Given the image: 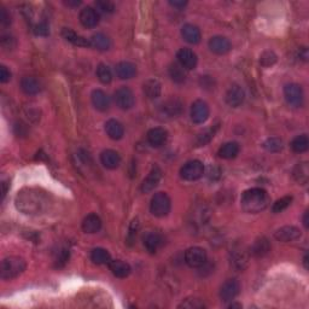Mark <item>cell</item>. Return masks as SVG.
I'll return each mask as SVG.
<instances>
[{
  "instance_id": "6da1fadb",
  "label": "cell",
  "mask_w": 309,
  "mask_h": 309,
  "mask_svg": "<svg viewBox=\"0 0 309 309\" xmlns=\"http://www.w3.org/2000/svg\"><path fill=\"white\" fill-rule=\"evenodd\" d=\"M240 203L243 210H245L246 213L256 214V213L262 212V210H265L268 207V193L263 189H260V187L249 189L241 195Z\"/></svg>"
},
{
  "instance_id": "7a4b0ae2",
  "label": "cell",
  "mask_w": 309,
  "mask_h": 309,
  "mask_svg": "<svg viewBox=\"0 0 309 309\" xmlns=\"http://www.w3.org/2000/svg\"><path fill=\"white\" fill-rule=\"evenodd\" d=\"M26 261L22 257L11 256L2 260L0 267V275L4 280H11L17 278L26 271Z\"/></svg>"
},
{
  "instance_id": "3957f363",
  "label": "cell",
  "mask_w": 309,
  "mask_h": 309,
  "mask_svg": "<svg viewBox=\"0 0 309 309\" xmlns=\"http://www.w3.org/2000/svg\"><path fill=\"white\" fill-rule=\"evenodd\" d=\"M170 208H172V201L167 193L157 192L151 198L150 212L157 218H163V216L169 214Z\"/></svg>"
},
{
  "instance_id": "277c9868",
  "label": "cell",
  "mask_w": 309,
  "mask_h": 309,
  "mask_svg": "<svg viewBox=\"0 0 309 309\" xmlns=\"http://www.w3.org/2000/svg\"><path fill=\"white\" fill-rule=\"evenodd\" d=\"M204 174V165L201 161H190L181 168L180 175L186 181H196L201 179Z\"/></svg>"
},
{
  "instance_id": "5b68a950",
  "label": "cell",
  "mask_w": 309,
  "mask_h": 309,
  "mask_svg": "<svg viewBox=\"0 0 309 309\" xmlns=\"http://www.w3.org/2000/svg\"><path fill=\"white\" fill-rule=\"evenodd\" d=\"M207 251L199 246H193L185 252V262L191 268H201L207 262Z\"/></svg>"
},
{
  "instance_id": "8992f818",
  "label": "cell",
  "mask_w": 309,
  "mask_h": 309,
  "mask_svg": "<svg viewBox=\"0 0 309 309\" xmlns=\"http://www.w3.org/2000/svg\"><path fill=\"white\" fill-rule=\"evenodd\" d=\"M284 97L286 103L292 108H300L303 104L302 87L297 83H289L284 87Z\"/></svg>"
},
{
  "instance_id": "52a82bcc",
  "label": "cell",
  "mask_w": 309,
  "mask_h": 309,
  "mask_svg": "<svg viewBox=\"0 0 309 309\" xmlns=\"http://www.w3.org/2000/svg\"><path fill=\"white\" fill-rule=\"evenodd\" d=\"M134 94L128 87H120L115 92V103L122 110H129L134 106Z\"/></svg>"
},
{
  "instance_id": "ba28073f",
  "label": "cell",
  "mask_w": 309,
  "mask_h": 309,
  "mask_svg": "<svg viewBox=\"0 0 309 309\" xmlns=\"http://www.w3.org/2000/svg\"><path fill=\"white\" fill-rule=\"evenodd\" d=\"M240 284L237 279H227L220 289V299L223 302H231L239 295Z\"/></svg>"
},
{
  "instance_id": "9c48e42d",
  "label": "cell",
  "mask_w": 309,
  "mask_h": 309,
  "mask_svg": "<svg viewBox=\"0 0 309 309\" xmlns=\"http://www.w3.org/2000/svg\"><path fill=\"white\" fill-rule=\"evenodd\" d=\"M209 106L203 100H196L191 106V119L197 125L204 123L209 117Z\"/></svg>"
},
{
  "instance_id": "30bf717a",
  "label": "cell",
  "mask_w": 309,
  "mask_h": 309,
  "mask_svg": "<svg viewBox=\"0 0 309 309\" xmlns=\"http://www.w3.org/2000/svg\"><path fill=\"white\" fill-rule=\"evenodd\" d=\"M301 237L300 229L296 226H283L274 232V238L282 243H289L299 239Z\"/></svg>"
},
{
  "instance_id": "8fae6325",
  "label": "cell",
  "mask_w": 309,
  "mask_h": 309,
  "mask_svg": "<svg viewBox=\"0 0 309 309\" xmlns=\"http://www.w3.org/2000/svg\"><path fill=\"white\" fill-rule=\"evenodd\" d=\"M161 179H162L161 168L154 165V167H153V169L150 170L149 175L146 176V178L144 179V181H143V184H142L143 192L149 193V192H151V191H154L157 186H158Z\"/></svg>"
},
{
  "instance_id": "7c38bea8",
  "label": "cell",
  "mask_w": 309,
  "mask_h": 309,
  "mask_svg": "<svg viewBox=\"0 0 309 309\" xmlns=\"http://www.w3.org/2000/svg\"><path fill=\"white\" fill-rule=\"evenodd\" d=\"M245 100V91L239 85H233L226 93V103L232 108H238Z\"/></svg>"
},
{
  "instance_id": "4fadbf2b",
  "label": "cell",
  "mask_w": 309,
  "mask_h": 309,
  "mask_svg": "<svg viewBox=\"0 0 309 309\" xmlns=\"http://www.w3.org/2000/svg\"><path fill=\"white\" fill-rule=\"evenodd\" d=\"M178 57L179 64L184 69L191 70L195 69L196 66H197V55L192 51L191 49H181L178 51Z\"/></svg>"
},
{
  "instance_id": "5bb4252c",
  "label": "cell",
  "mask_w": 309,
  "mask_h": 309,
  "mask_svg": "<svg viewBox=\"0 0 309 309\" xmlns=\"http://www.w3.org/2000/svg\"><path fill=\"white\" fill-rule=\"evenodd\" d=\"M100 162L108 169H116L121 163V156L117 151L106 149L100 154Z\"/></svg>"
},
{
  "instance_id": "9a60e30c",
  "label": "cell",
  "mask_w": 309,
  "mask_h": 309,
  "mask_svg": "<svg viewBox=\"0 0 309 309\" xmlns=\"http://www.w3.org/2000/svg\"><path fill=\"white\" fill-rule=\"evenodd\" d=\"M80 22L83 27L94 28L99 23V15L98 11L93 7H85L80 12Z\"/></svg>"
},
{
  "instance_id": "2e32d148",
  "label": "cell",
  "mask_w": 309,
  "mask_h": 309,
  "mask_svg": "<svg viewBox=\"0 0 309 309\" xmlns=\"http://www.w3.org/2000/svg\"><path fill=\"white\" fill-rule=\"evenodd\" d=\"M209 49L216 55H225L231 50V43L225 36H214L209 40Z\"/></svg>"
},
{
  "instance_id": "e0dca14e",
  "label": "cell",
  "mask_w": 309,
  "mask_h": 309,
  "mask_svg": "<svg viewBox=\"0 0 309 309\" xmlns=\"http://www.w3.org/2000/svg\"><path fill=\"white\" fill-rule=\"evenodd\" d=\"M168 138V132L165 131L164 128L161 127H156L150 129L148 132V142L151 146H154V148H159L167 142Z\"/></svg>"
},
{
  "instance_id": "ac0fdd59",
  "label": "cell",
  "mask_w": 309,
  "mask_h": 309,
  "mask_svg": "<svg viewBox=\"0 0 309 309\" xmlns=\"http://www.w3.org/2000/svg\"><path fill=\"white\" fill-rule=\"evenodd\" d=\"M182 103L178 98H170L167 102L162 104V112L168 117H176L182 112Z\"/></svg>"
},
{
  "instance_id": "d6986e66",
  "label": "cell",
  "mask_w": 309,
  "mask_h": 309,
  "mask_svg": "<svg viewBox=\"0 0 309 309\" xmlns=\"http://www.w3.org/2000/svg\"><path fill=\"white\" fill-rule=\"evenodd\" d=\"M92 103L94 108L99 111H106L110 106V98L102 89H94L92 92Z\"/></svg>"
},
{
  "instance_id": "ffe728a7",
  "label": "cell",
  "mask_w": 309,
  "mask_h": 309,
  "mask_svg": "<svg viewBox=\"0 0 309 309\" xmlns=\"http://www.w3.org/2000/svg\"><path fill=\"white\" fill-rule=\"evenodd\" d=\"M115 72L121 80H129L137 74V67L132 62H120L115 68Z\"/></svg>"
},
{
  "instance_id": "44dd1931",
  "label": "cell",
  "mask_w": 309,
  "mask_h": 309,
  "mask_svg": "<svg viewBox=\"0 0 309 309\" xmlns=\"http://www.w3.org/2000/svg\"><path fill=\"white\" fill-rule=\"evenodd\" d=\"M62 35H63V38L66 39L67 41H69V43L75 45V46H80V47L91 46V43H89L88 39L77 34L74 30L69 29V28H63V30H62Z\"/></svg>"
},
{
  "instance_id": "7402d4cb",
  "label": "cell",
  "mask_w": 309,
  "mask_h": 309,
  "mask_svg": "<svg viewBox=\"0 0 309 309\" xmlns=\"http://www.w3.org/2000/svg\"><path fill=\"white\" fill-rule=\"evenodd\" d=\"M109 268H110L111 273L117 278H126L131 274V266L127 262L121 260H111L109 262Z\"/></svg>"
},
{
  "instance_id": "603a6c76",
  "label": "cell",
  "mask_w": 309,
  "mask_h": 309,
  "mask_svg": "<svg viewBox=\"0 0 309 309\" xmlns=\"http://www.w3.org/2000/svg\"><path fill=\"white\" fill-rule=\"evenodd\" d=\"M105 132L112 140H120L123 137V134H125V128H123L122 123L119 122V121L111 119L106 121Z\"/></svg>"
},
{
  "instance_id": "cb8c5ba5",
  "label": "cell",
  "mask_w": 309,
  "mask_h": 309,
  "mask_svg": "<svg viewBox=\"0 0 309 309\" xmlns=\"http://www.w3.org/2000/svg\"><path fill=\"white\" fill-rule=\"evenodd\" d=\"M163 244V238L158 233H148L144 238V246L150 254H156Z\"/></svg>"
},
{
  "instance_id": "d4e9b609",
  "label": "cell",
  "mask_w": 309,
  "mask_h": 309,
  "mask_svg": "<svg viewBox=\"0 0 309 309\" xmlns=\"http://www.w3.org/2000/svg\"><path fill=\"white\" fill-rule=\"evenodd\" d=\"M181 36L184 40L189 44H198L201 41V30L198 27L193 26V24H185L181 28Z\"/></svg>"
},
{
  "instance_id": "484cf974",
  "label": "cell",
  "mask_w": 309,
  "mask_h": 309,
  "mask_svg": "<svg viewBox=\"0 0 309 309\" xmlns=\"http://www.w3.org/2000/svg\"><path fill=\"white\" fill-rule=\"evenodd\" d=\"M231 265L238 271H243L248 265V255L244 249H233L231 252Z\"/></svg>"
},
{
  "instance_id": "4316f807",
  "label": "cell",
  "mask_w": 309,
  "mask_h": 309,
  "mask_svg": "<svg viewBox=\"0 0 309 309\" xmlns=\"http://www.w3.org/2000/svg\"><path fill=\"white\" fill-rule=\"evenodd\" d=\"M143 92H144L145 97H148L149 99H157L161 95L162 86L159 81L151 78V80H148L143 85Z\"/></svg>"
},
{
  "instance_id": "83f0119b",
  "label": "cell",
  "mask_w": 309,
  "mask_h": 309,
  "mask_svg": "<svg viewBox=\"0 0 309 309\" xmlns=\"http://www.w3.org/2000/svg\"><path fill=\"white\" fill-rule=\"evenodd\" d=\"M102 229V220L97 214H88L82 221V230L86 233H97Z\"/></svg>"
},
{
  "instance_id": "f1b7e54d",
  "label": "cell",
  "mask_w": 309,
  "mask_h": 309,
  "mask_svg": "<svg viewBox=\"0 0 309 309\" xmlns=\"http://www.w3.org/2000/svg\"><path fill=\"white\" fill-rule=\"evenodd\" d=\"M238 154H239V144H238L237 142L226 143V144L221 146L218 151L219 157L224 159L235 158Z\"/></svg>"
},
{
  "instance_id": "f546056e",
  "label": "cell",
  "mask_w": 309,
  "mask_h": 309,
  "mask_svg": "<svg viewBox=\"0 0 309 309\" xmlns=\"http://www.w3.org/2000/svg\"><path fill=\"white\" fill-rule=\"evenodd\" d=\"M21 88L28 95H35L40 92V82L33 77H24L21 80Z\"/></svg>"
},
{
  "instance_id": "4dcf8cb0",
  "label": "cell",
  "mask_w": 309,
  "mask_h": 309,
  "mask_svg": "<svg viewBox=\"0 0 309 309\" xmlns=\"http://www.w3.org/2000/svg\"><path fill=\"white\" fill-rule=\"evenodd\" d=\"M89 43H91V47L99 50V51H106V50L110 49L111 41L109 39V36H106L103 33H97L89 39Z\"/></svg>"
},
{
  "instance_id": "1f68e13d",
  "label": "cell",
  "mask_w": 309,
  "mask_h": 309,
  "mask_svg": "<svg viewBox=\"0 0 309 309\" xmlns=\"http://www.w3.org/2000/svg\"><path fill=\"white\" fill-rule=\"evenodd\" d=\"M271 245H269L268 240L266 238H258L257 240H255L254 245L251 246V254L256 257H262L265 255L268 254Z\"/></svg>"
},
{
  "instance_id": "d6a6232c",
  "label": "cell",
  "mask_w": 309,
  "mask_h": 309,
  "mask_svg": "<svg viewBox=\"0 0 309 309\" xmlns=\"http://www.w3.org/2000/svg\"><path fill=\"white\" fill-rule=\"evenodd\" d=\"M91 260L93 261V263H95V265H106V263L109 265V262L111 261V256L108 250L103 248H97L92 250Z\"/></svg>"
},
{
  "instance_id": "836d02e7",
  "label": "cell",
  "mask_w": 309,
  "mask_h": 309,
  "mask_svg": "<svg viewBox=\"0 0 309 309\" xmlns=\"http://www.w3.org/2000/svg\"><path fill=\"white\" fill-rule=\"evenodd\" d=\"M294 178L295 180L300 184L305 185L307 184L308 178H309V168L307 162H303V163H299L295 167L294 169Z\"/></svg>"
},
{
  "instance_id": "e575fe53",
  "label": "cell",
  "mask_w": 309,
  "mask_h": 309,
  "mask_svg": "<svg viewBox=\"0 0 309 309\" xmlns=\"http://www.w3.org/2000/svg\"><path fill=\"white\" fill-rule=\"evenodd\" d=\"M290 146L295 153H305L309 148V138L306 134H301V136L295 137L292 139Z\"/></svg>"
},
{
  "instance_id": "d590c367",
  "label": "cell",
  "mask_w": 309,
  "mask_h": 309,
  "mask_svg": "<svg viewBox=\"0 0 309 309\" xmlns=\"http://www.w3.org/2000/svg\"><path fill=\"white\" fill-rule=\"evenodd\" d=\"M169 75L174 82L176 83H182L185 80H186V73H185V69L178 63L170 64Z\"/></svg>"
},
{
  "instance_id": "8d00e7d4",
  "label": "cell",
  "mask_w": 309,
  "mask_h": 309,
  "mask_svg": "<svg viewBox=\"0 0 309 309\" xmlns=\"http://www.w3.org/2000/svg\"><path fill=\"white\" fill-rule=\"evenodd\" d=\"M97 77L102 83H110L112 81V73L111 69L106 64L100 63L97 68Z\"/></svg>"
},
{
  "instance_id": "74e56055",
  "label": "cell",
  "mask_w": 309,
  "mask_h": 309,
  "mask_svg": "<svg viewBox=\"0 0 309 309\" xmlns=\"http://www.w3.org/2000/svg\"><path fill=\"white\" fill-rule=\"evenodd\" d=\"M263 148H265L267 151H269V153H279V151H282L284 148L283 140L277 137L268 138V139L263 143Z\"/></svg>"
},
{
  "instance_id": "f35d334b",
  "label": "cell",
  "mask_w": 309,
  "mask_h": 309,
  "mask_svg": "<svg viewBox=\"0 0 309 309\" xmlns=\"http://www.w3.org/2000/svg\"><path fill=\"white\" fill-rule=\"evenodd\" d=\"M179 308L185 309H203L206 308V305L201 299L197 297H187L179 305Z\"/></svg>"
},
{
  "instance_id": "ab89813d",
  "label": "cell",
  "mask_w": 309,
  "mask_h": 309,
  "mask_svg": "<svg viewBox=\"0 0 309 309\" xmlns=\"http://www.w3.org/2000/svg\"><path fill=\"white\" fill-rule=\"evenodd\" d=\"M291 202H292L291 196H285V197L278 199V201L274 202L273 206H272V212L273 213H282L283 210H285L286 208L290 206Z\"/></svg>"
},
{
  "instance_id": "60d3db41",
  "label": "cell",
  "mask_w": 309,
  "mask_h": 309,
  "mask_svg": "<svg viewBox=\"0 0 309 309\" xmlns=\"http://www.w3.org/2000/svg\"><path fill=\"white\" fill-rule=\"evenodd\" d=\"M216 129H218V126H215L214 128L206 129V131H204V132L199 133V136L197 137V144L199 146H202V145H206L207 143H209L210 140L213 139V137H214Z\"/></svg>"
},
{
  "instance_id": "b9f144b4",
  "label": "cell",
  "mask_w": 309,
  "mask_h": 309,
  "mask_svg": "<svg viewBox=\"0 0 309 309\" xmlns=\"http://www.w3.org/2000/svg\"><path fill=\"white\" fill-rule=\"evenodd\" d=\"M95 7H97V11L102 13H112L115 11L114 2L109 0H98L95 1Z\"/></svg>"
},
{
  "instance_id": "7bdbcfd3",
  "label": "cell",
  "mask_w": 309,
  "mask_h": 309,
  "mask_svg": "<svg viewBox=\"0 0 309 309\" xmlns=\"http://www.w3.org/2000/svg\"><path fill=\"white\" fill-rule=\"evenodd\" d=\"M277 62V55L273 51H265L261 55L260 63L263 67H271Z\"/></svg>"
},
{
  "instance_id": "ee69618b",
  "label": "cell",
  "mask_w": 309,
  "mask_h": 309,
  "mask_svg": "<svg viewBox=\"0 0 309 309\" xmlns=\"http://www.w3.org/2000/svg\"><path fill=\"white\" fill-rule=\"evenodd\" d=\"M34 33L39 36H47L50 34L49 26H47L46 22H40L34 27Z\"/></svg>"
},
{
  "instance_id": "f6af8a7d",
  "label": "cell",
  "mask_w": 309,
  "mask_h": 309,
  "mask_svg": "<svg viewBox=\"0 0 309 309\" xmlns=\"http://www.w3.org/2000/svg\"><path fill=\"white\" fill-rule=\"evenodd\" d=\"M11 77H12V74H11L10 70L7 69V67L5 66L0 67V81H1L2 83L9 82L11 80Z\"/></svg>"
},
{
  "instance_id": "bcb514c9",
  "label": "cell",
  "mask_w": 309,
  "mask_h": 309,
  "mask_svg": "<svg viewBox=\"0 0 309 309\" xmlns=\"http://www.w3.org/2000/svg\"><path fill=\"white\" fill-rule=\"evenodd\" d=\"M0 22H1V24H4V26H7V24H10L11 22L9 13H7V11L5 10L4 7L0 9Z\"/></svg>"
},
{
  "instance_id": "7dc6e473",
  "label": "cell",
  "mask_w": 309,
  "mask_h": 309,
  "mask_svg": "<svg viewBox=\"0 0 309 309\" xmlns=\"http://www.w3.org/2000/svg\"><path fill=\"white\" fill-rule=\"evenodd\" d=\"M169 4L173 7H176V9H184L187 5V1H184V0H180V1L179 0H174V1H169Z\"/></svg>"
},
{
  "instance_id": "c3c4849f",
  "label": "cell",
  "mask_w": 309,
  "mask_h": 309,
  "mask_svg": "<svg viewBox=\"0 0 309 309\" xmlns=\"http://www.w3.org/2000/svg\"><path fill=\"white\" fill-rule=\"evenodd\" d=\"M64 4H66L67 6H70V7H77V6H80L82 2L77 1V0H68V1H64Z\"/></svg>"
},
{
  "instance_id": "681fc988",
  "label": "cell",
  "mask_w": 309,
  "mask_h": 309,
  "mask_svg": "<svg viewBox=\"0 0 309 309\" xmlns=\"http://www.w3.org/2000/svg\"><path fill=\"white\" fill-rule=\"evenodd\" d=\"M300 58H302L303 61H307L308 60V51L306 47H302L300 49Z\"/></svg>"
},
{
  "instance_id": "f907efd6",
  "label": "cell",
  "mask_w": 309,
  "mask_h": 309,
  "mask_svg": "<svg viewBox=\"0 0 309 309\" xmlns=\"http://www.w3.org/2000/svg\"><path fill=\"white\" fill-rule=\"evenodd\" d=\"M6 193H7V182L2 181L1 182V199L5 198Z\"/></svg>"
},
{
  "instance_id": "816d5d0a",
  "label": "cell",
  "mask_w": 309,
  "mask_h": 309,
  "mask_svg": "<svg viewBox=\"0 0 309 309\" xmlns=\"http://www.w3.org/2000/svg\"><path fill=\"white\" fill-rule=\"evenodd\" d=\"M308 215H309V212L307 210V212L305 213V215H303V225H305L306 229H308V227H309V219H308Z\"/></svg>"
},
{
  "instance_id": "f5cc1de1",
  "label": "cell",
  "mask_w": 309,
  "mask_h": 309,
  "mask_svg": "<svg viewBox=\"0 0 309 309\" xmlns=\"http://www.w3.org/2000/svg\"><path fill=\"white\" fill-rule=\"evenodd\" d=\"M229 308H241V305L240 303H231L229 306Z\"/></svg>"
},
{
  "instance_id": "db71d44e",
  "label": "cell",
  "mask_w": 309,
  "mask_h": 309,
  "mask_svg": "<svg viewBox=\"0 0 309 309\" xmlns=\"http://www.w3.org/2000/svg\"><path fill=\"white\" fill-rule=\"evenodd\" d=\"M303 263H305L306 268H308V254L305 255V258H303Z\"/></svg>"
}]
</instances>
